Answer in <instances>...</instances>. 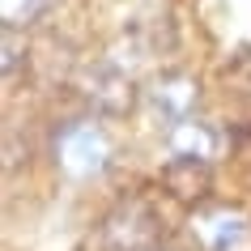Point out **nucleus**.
I'll list each match as a JSON object with an SVG mask.
<instances>
[{"instance_id":"obj_1","label":"nucleus","mask_w":251,"mask_h":251,"mask_svg":"<svg viewBox=\"0 0 251 251\" xmlns=\"http://www.w3.org/2000/svg\"><path fill=\"white\" fill-rule=\"evenodd\" d=\"M98 238H102L106 251H153V247H162V217L141 196L119 200L115 209L106 213Z\"/></svg>"},{"instance_id":"obj_2","label":"nucleus","mask_w":251,"mask_h":251,"mask_svg":"<svg viewBox=\"0 0 251 251\" xmlns=\"http://www.w3.org/2000/svg\"><path fill=\"white\" fill-rule=\"evenodd\" d=\"M55 162H60L73 179H94V175H102L106 162H111V141H106V132L94 119L64 124L60 136H55Z\"/></svg>"},{"instance_id":"obj_3","label":"nucleus","mask_w":251,"mask_h":251,"mask_svg":"<svg viewBox=\"0 0 251 251\" xmlns=\"http://www.w3.org/2000/svg\"><path fill=\"white\" fill-rule=\"evenodd\" d=\"M81 85H85V98H90L102 115H124V111L136 102V85H132V77L124 73L119 60H102V64H94L90 73H85Z\"/></svg>"},{"instance_id":"obj_4","label":"nucleus","mask_w":251,"mask_h":251,"mask_svg":"<svg viewBox=\"0 0 251 251\" xmlns=\"http://www.w3.org/2000/svg\"><path fill=\"white\" fill-rule=\"evenodd\" d=\"M196 226L209 251H251V222L238 209H213Z\"/></svg>"},{"instance_id":"obj_5","label":"nucleus","mask_w":251,"mask_h":251,"mask_svg":"<svg viewBox=\"0 0 251 251\" xmlns=\"http://www.w3.org/2000/svg\"><path fill=\"white\" fill-rule=\"evenodd\" d=\"M196 94L200 85L192 77H183V73H166V77L149 90V98H153V106H158V115L166 119V128L171 124H179V119L192 115V106H196Z\"/></svg>"},{"instance_id":"obj_6","label":"nucleus","mask_w":251,"mask_h":251,"mask_svg":"<svg viewBox=\"0 0 251 251\" xmlns=\"http://www.w3.org/2000/svg\"><path fill=\"white\" fill-rule=\"evenodd\" d=\"M162 183L171 187V196H179V200H200L209 192V162L204 158H179L175 153L166 162V171H162Z\"/></svg>"},{"instance_id":"obj_7","label":"nucleus","mask_w":251,"mask_h":251,"mask_svg":"<svg viewBox=\"0 0 251 251\" xmlns=\"http://www.w3.org/2000/svg\"><path fill=\"white\" fill-rule=\"evenodd\" d=\"M166 136H171V149L179 153V158H204V162H209L213 153H217V145H222V136L213 132L209 124L192 119V115L179 119V124H171Z\"/></svg>"},{"instance_id":"obj_8","label":"nucleus","mask_w":251,"mask_h":251,"mask_svg":"<svg viewBox=\"0 0 251 251\" xmlns=\"http://www.w3.org/2000/svg\"><path fill=\"white\" fill-rule=\"evenodd\" d=\"M47 4L51 0H4V26H30V22H39L47 13Z\"/></svg>"},{"instance_id":"obj_9","label":"nucleus","mask_w":251,"mask_h":251,"mask_svg":"<svg viewBox=\"0 0 251 251\" xmlns=\"http://www.w3.org/2000/svg\"><path fill=\"white\" fill-rule=\"evenodd\" d=\"M153 251H175V247H153Z\"/></svg>"}]
</instances>
